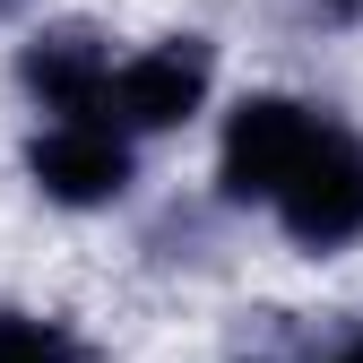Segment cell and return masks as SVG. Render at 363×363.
<instances>
[{
	"label": "cell",
	"instance_id": "6da1fadb",
	"mask_svg": "<svg viewBox=\"0 0 363 363\" xmlns=\"http://www.w3.org/2000/svg\"><path fill=\"white\" fill-rule=\"evenodd\" d=\"M277 216H286V234L303 251H337L363 234V139H346L337 121L311 130V147L303 164L286 173V191H277Z\"/></svg>",
	"mask_w": 363,
	"mask_h": 363
},
{
	"label": "cell",
	"instance_id": "7a4b0ae2",
	"mask_svg": "<svg viewBox=\"0 0 363 363\" xmlns=\"http://www.w3.org/2000/svg\"><path fill=\"white\" fill-rule=\"evenodd\" d=\"M311 130H320V113L294 104V96H242L234 121H225V156H216L225 199H277L286 173L311 147Z\"/></svg>",
	"mask_w": 363,
	"mask_h": 363
},
{
	"label": "cell",
	"instance_id": "3957f363",
	"mask_svg": "<svg viewBox=\"0 0 363 363\" xmlns=\"http://www.w3.org/2000/svg\"><path fill=\"white\" fill-rule=\"evenodd\" d=\"M208 69H216L208 43H199V35H173V43H156V52L121 61V69L104 78V104H113L130 130H182V121L208 104Z\"/></svg>",
	"mask_w": 363,
	"mask_h": 363
},
{
	"label": "cell",
	"instance_id": "277c9868",
	"mask_svg": "<svg viewBox=\"0 0 363 363\" xmlns=\"http://www.w3.org/2000/svg\"><path fill=\"white\" fill-rule=\"evenodd\" d=\"M26 173L43 182V199H61V208H104V199L130 191V139L78 113V121H52L26 147Z\"/></svg>",
	"mask_w": 363,
	"mask_h": 363
},
{
	"label": "cell",
	"instance_id": "5b68a950",
	"mask_svg": "<svg viewBox=\"0 0 363 363\" xmlns=\"http://www.w3.org/2000/svg\"><path fill=\"white\" fill-rule=\"evenodd\" d=\"M18 78H26V96H35L43 113H61V121L96 113V104H104V78H113L104 35H96V26H78V18H69V26H43V35L26 43Z\"/></svg>",
	"mask_w": 363,
	"mask_h": 363
},
{
	"label": "cell",
	"instance_id": "8992f818",
	"mask_svg": "<svg viewBox=\"0 0 363 363\" xmlns=\"http://www.w3.org/2000/svg\"><path fill=\"white\" fill-rule=\"evenodd\" d=\"M0 363H86V337H69L61 320H35V311L0 303Z\"/></svg>",
	"mask_w": 363,
	"mask_h": 363
},
{
	"label": "cell",
	"instance_id": "52a82bcc",
	"mask_svg": "<svg viewBox=\"0 0 363 363\" xmlns=\"http://www.w3.org/2000/svg\"><path fill=\"white\" fill-rule=\"evenodd\" d=\"M303 9H320V18H363V0H303Z\"/></svg>",
	"mask_w": 363,
	"mask_h": 363
},
{
	"label": "cell",
	"instance_id": "ba28073f",
	"mask_svg": "<svg viewBox=\"0 0 363 363\" xmlns=\"http://www.w3.org/2000/svg\"><path fill=\"white\" fill-rule=\"evenodd\" d=\"M329 363H363V337H354V346H346V354H329Z\"/></svg>",
	"mask_w": 363,
	"mask_h": 363
},
{
	"label": "cell",
	"instance_id": "9c48e42d",
	"mask_svg": "<svg viewBox=\"0 0 363 363\" xmlns=\"http://www.w3.org/2000/svg\"><path fill=\"white\" fill-rule=\"evenodd\" d=\"M0 9H18V0H0Z\"/></svg>",
	"mask_w": 363,
	"mask_h": 363
}]
</instances>
